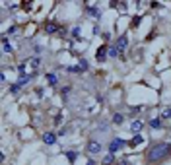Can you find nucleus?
<instances>
[{
  "instance_id": "f257e3e1",
  "label": "nucleus",
  "mask_w": 171,
  "mask_h": 165,
  "mask_svg": "<svg viewBox=\"0 0 171 165\" xmlns=\"http://www.w3.org/2000/svg\"><path fill=\"white\" fill-rule=\"evenodd\" d=\"M169 156H171V144H167V142H157V144H154L148 150V159L150 161H162Z\"/></svg>"
},
{
  "instance_id": "f03ea898",
  "label": "nucleus",
  "mask_w": 171,
  "mask_h": 165,
  "mask_svg": "<svg viewBox=\"0 0 171 165\" xmlns=\"http://www.w3.org/2000/svg\"><path fill=\"white\" fill-rule=\"evenodd\" d=\"M126 142L125 140H120V138H113L111 140V144H109V154H115L117 150H120V148L125 146Z\"/></svg>"
},
{
  "instance_id": "7ed1b4c3",
  "label": "nucleus",
  "mask_w": 171,
  "mask_h": 165,
  "mask_svg": "<svg viewBox=\"0 0 171 165\" xmlns=\"http://www.w3.org/2000/svg\"><path fill=\"white\" fill-rule=\"evenodd\" d=\"M109 55V47L107 45H101V47L97 49V55H95V58H97V62H105V57Z\"/></svg>"
},
{
  "instance_id": "20e7f679",
  "label": "nucleus",
  "mask_w": 171,
  "mask_h": 165,
  "mask_svg": "<svg viewBox=\"0 0 171 165\" xmlns=\"http://www.w3.org/2000/svg\"><path fill=\"white\" fill-rule=\"evenodd\" d=\"M126 45H128V37L126 35H120L119 39H117V43H115V47L119 49V52H123L126 49Z\"/></svg>"
},
{
  "instance_id": "39448f33",
  "label": "nucleus",
  "mask_w": 171,
  "mask_h": 165,
  "mask_svg": "<svg viewBox=\"0 0 171 165\" xmlns=\"http://www.w3.org/2000/svg\"><path fill=\"white\" fill-rule=\"evenodd\" d=\"M88 151H89V154H99V151H101V144L95 142V140H92L88 144Z\"/></svg>"
},
{
  "instance_id": "423d86ee",
  "label": "nucleus",
  "mask_w": 171,
  "mask_h": 165,
  "mask_svg": "<svg viewBox=\"0 0 171 165\" xmlns=\"http://www.w3.org/2000/svg\"><path fill=\"white\" fill-rule=\"evenodd\" d=\"M43 140H45V144H49V146H53V144H55V142H56V136H55V134H53V132H47L45 136H43Z\"/></svg>"
},
{
  "instance_id": "0eeeda50",
  "label": "nucleus",
  "mask_w": 171,
  "mask_h": 165,
  "mask_svg": "<svg viewBox=\"0 0 171 165\" xmlns=\"http://www.w3.org/2000/svg\"><path fill=\"white\" fill-rule=\"evenodd\" d=\"M88 14L92 16V18H99V16H101V12H99V8H95V6H88Z\"/></svg>"
},
{
  "instance_id": "6e6552de",
  "label": "nucleus",
  "mask_w": 171,
  "mask_h": 165,
  "mask_svg": "<svg viewBox=\"0 0 171 165\" xmlns=\"http://www.w3.org/2000/svg\"><path fill=\"white\" fill-rule=\"evenodd\" d=\"M31 78H33V74H19V80H18V84H19V85H25L29 80H31Z\"/></svg>"
},
{
  "instance_id": "1a4fd4ad",
  "label": "nucleus",
  "mask_w": 171,
  "mask_h": 165,
  "mask_svg": "<svg viewBox=\"0 0 171 165\" xmlns=\"http://www.w3.org/2000/svg\"><path fill=\"white\" fill-rule=\"evenodd\" d=\"M45 29H47V33H58V31H60V27H58L56 24H53V22H51V24H47Z\"/></svg>"
},
{
  "instance_id": "9d476101",
  "label": "nucleus",
  "mask_w": 171,
  "mask_h": 165,
  "mask_svg": "<svg viewBox=\"0 0 171 165\" xmlns=\"http://www.w3.org/2000/svg\"><path fill=\"white\" fill-rule=\"evenodd\" d=\"M142 142H144V138L140 136V134H136V136H134L132 140L128 142V146H132V148H134V146H138V144H142Z\"/></svg>"
},
{
  "instance_id": "9b49d317",
  "label": "nucleus",
  "mask_w": 171,
  "mask_h": 165,
  "mask_svg": "<svg viewBox=\"0 0 171 165\" xmlns=\"http://www.w3.org/2000/svg\"><path fill=\"white\" fill-rule=\"evenodd\" d=\"M142 126H144V124L140 123V121H134V123L130 124V130H132V132H140V130H142Z\"/></svg>"
},
{
  "instance_id": "f8f14e48",
  "label": "nucleus",
  "mask_w": 171,
  "mask_h": 165,
  "mask_svg": "<svg viewBox=\"0 0 171 165\" xmlns=\"http://www.w3.org/2000/svg\"><path fill=\"white\" fill-rule=\"evenodd\" d=\"M66 157H68L70 163H74V161L78 159V151H66Z\"/></svg>"
},
{
  "instance_id": "ddd939ff",
  "label": "nucleus",
  "mask_w": 171,
  "mask_h": 165,
  "mask_svg": "<svg viewBox=\"0 0 171 165\" xmlns=\"http://www.w3.org/2000/svg\"><path fill=\"white\" fill-rule=\"evenodd\" d=\"M2 45H4V52H12V45L8 43V37H2Z\"/></svg>"
},
{
  "instance_id": "4468645a",
  "label": "nucleus",
  "mask_w": 171,
  "mask_h": 165,
  "mask_svg": "<svg viewBox=\"0 0 171 165\" xmlns=\"http://www.w3.org/2000/svg\"><path fill=\"white\" fill-rule=\"evenodd\" d=\"M150 126L152 128H162V118H152V121H150Z\"/></svg>"
},
{
  "instance_id": "2eb2a0df",
  "label": "nucleus",
  "mask_w": 171,
  "mask_h": 165,
  "mask_svg": "<svg viewBox=\"0 0 171 165\" xmlns=\"http://www.w3.org/2000/svg\"><path fill=\"white\" fill-rule=\"evenodd\" d=\"M113 161H115V156H113V154H109V156L103 157V165H111Z\"/></svg>"
},
{
  "instance_id": "dca6fc26",
  "label": "nucleus",
  "mask_w": 171,
  "mask_h": 165,
  "mask_svg": "<svg viewBox=\"0 0 171 165\" xmlns=\"http://www.w3.org/2000/svg\"><path fill=\"white\" fill-rule=\"evenodd\" d=\"M123 121H125V117H123L120 113H117L115 117H113V123H115V124H123Z\"/></svg>"
},
{
  "instance_id": "f3484780",
  "label": "nucleus",
  "mask_w": 171,
  "mask_h": 165,
  "mask_svg": "<svg viewBox=\"0 0 171 165\" xmlns=\"http://www.w3.org/2000/svg\"><path fill=\"white\" fill-rule=\"evenodd\" d=\"M120 52H119V49L113 45V47H109V57H119Z\"/></svg>"
},
{
  "instance_id": "a211bd4d",
  "label": "nucleus",
  "mask_w": 171,
  "mask_h": 165,
  "mask_svg": "<svg viewBox=\"0 0 171 165\" xmlns=\"http://www.w3.org/2000/svg\"><path fill=\"white\" fill-rule=\"evenodd\" d=\"M47 82L51 85H56V76L55 74H47Z\"/></svg>"
},
{
  "instance_id": "6ab92c4d",
  "label": "nucleus",
  "mask_w": 171,
  "mask_h": 165,
  "mask_svg": "<svg viewBox=\"0 0 171 165\" xmlns=\"http://www.w3.org/2000/svg\"><path fill=\"white\" fill-rule=\"evenodd\" d=\"M19 88H22L19 84H12V88H10V93H18V91H19Z\"/></svg>"
},
{
  "instance_id": "aec40b11",
  "label": "nucleus",
  "mask_w": 171,
  "mask_h": 165,
  "mask_svg": "<svg viewBox=\"0 0 171 165\" xmlns=\"http://www.w3.org/2000/svg\"><path fill=\"white\" fill-rule=\"evenodd\" d=\"M140 22H142V16H136V18L132 19V27H136V25H138Z\"/></svg>"
},
{
  "instance_id": "412c9836",
  "label": "nucleus",
  "mask_w": 171,
  "mask_h": 165,
  "mask_svg": "<svg viewBox=\"0 0 171 165\" xmlns=\"http://www.w3.org/2000/svg\"><path fill=\"white\" fill-rule=\"evenodd\" d=\"M162 118H171V109H165L162 113Z\"/></svg>"
},
{
  "instance_id": "4be33fe9",
  "label": "nucleus",
  "mask_w": 171,
  "mask_h": 165,
  "mask_svg": "<svg viewBox=\"0 0 171 165\" xmlns=\"http://www.w3.org/2000/svg\"><path fill=\"white\" fill-rule=\"evenodd\" d=\"M113 6H117L120 12H125V10H126V4H125V2H120V4H115V2H113Z\"/></svg>"
},
{
  "instance_id": "5701e85b",
  "label": "nucleus",
  "mask_w": 171,
  "mask_h": 165,
  "mask_svg": "<svg viewBox=\"0 0 171 165\" xmlns=\"http://www.w3.org/2000/svg\"><path fill=\"white\" fill-rule=\"evenodd\" d=\"M72 35H74L76 39H80V27H78V25H76V27L72 29Z\"/></svg>"
},
{
  "instance_id": "b1692460",
  "label": "nucleus",
  "mask_w": 171,
  "mask_h": 165,
  "mask_svg": "<svg viewBox=\"0 0 171 165\" xmlns=\"http://www.w3.org/2000/svg\"><path fill=\"white\" fill-rule=\"evenodd\" d=\"M39 62H41V60H39L37 57H35V58H31V66H33V68H37V66H39Z\"/></svg>"
},
{
  "instance_id": "393cba45",
  "label": "nucleus",
  "mask_w": 171,
  "mask_h": 165,
  "mask_svg": "<svg viewBox=\"0 0 171 165\" xmlns=\"http://www.w3.org/2000/svg\"><path fill=\"white\" fill-rule=\"evenodd\" d=\"M80 66H82L84 70H88V60H84V58H82V60H80Z\"/></svg>"
},
{
  "instance_id": "a878e982",
  "label": "nucleus",
  "mask_w": 171,
  "mask_h": 165,
  "mask_svg": "<svg viewBox=\"0 0 171 165\" xmlns=\"http://www.w3.org/2000/svg\"><path fill=\"white\" fill-rule=\"evenodd\" d=\"M62 123V115H56V118H55V124H60Z\"/></svg>"
},
{
  "instance_id": "bb28decb",
  "label": "nucleus",
  "mask_w": 171,
  "mask_h": 165,
  "mask_svg": "<svg viewBox=\"0 0 171 165\" xmlns=\"http://www.w3.org/2000/svg\"><path fill=\"white\" fill-rule=\"evenodd\" d=\"M16 31H18V27H16V25H12V27L8 29V33H10V35H12V33H16Z\"/></svg>"
},
{
  "instance_id": "cd10ccee",
  "label": "nucleus",
  "mask_w": 171,
  "mask_h": 165,
  "mask_svg": "<svg viewBox=\"0 0 171 165\" xmlns=\"http://www.w3.org/2000/svg\"><path fill=\"white\" fill-rule=\"evenodd\" d=\"M68 91H70V88H62V95H64V97L68 95Z\"/></svg>"
},
{
  "instance_id": "c85d7f7f",
  "label": "nucleus",
  "mask_w": 171,
  "mask_h": 165,
  "mask_svg": "<svg viewBox=\"0 0 171 165\" xmlns=\"http://www.w3.org/2000/svg\"><path fill=\"white\" fill-rule=\"evenodd\" d=\"M119 165H130V163H128V159H123V161H120Z\"/></svg>"
},
{
  "instance_id": "c756f323",
  "label": "nucleus",
  "mask_w": 171,
  "mask_h": 165,
  "mask_svg": "<svg viewBox=\"0 0 171 165\" xmlns=\"http://www.w3.org/2000/svg\"><path fill=\"white\" fill-rule=\"evenodd\" d=\"M86 165H95V161H93V159H89V161H88V163H86Z\"/></svg>"
}]
</instances>
